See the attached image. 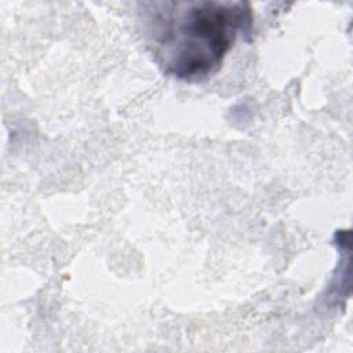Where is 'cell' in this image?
<instances>
[{
	"label": "cell",
	"instance_id": "1",
	"mask_svg": "<svg viewBox=\"0 0 353 353\" xmlns=\"http://www.w3.org/2000/svg\"><path fill=\"white\" fill-rule=\"evenodd\" d=\"M148 43L164 73L199 83L221 68L239 36L252 30L247 1L145 3Z\"/></svg>",
	"mask_w": 353,
	"mask_h": 353
}]
</instances>
